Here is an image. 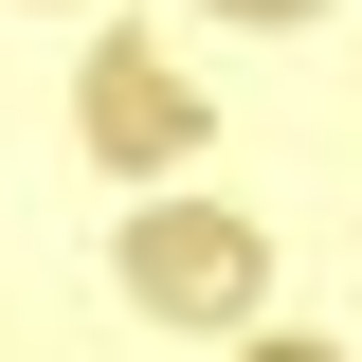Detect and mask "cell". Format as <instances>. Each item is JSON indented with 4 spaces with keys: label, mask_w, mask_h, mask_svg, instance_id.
Returning <instances> with one entry per match:
<instances>
[{
    "label": "cell",
    "mask_w": 362,
    "mask_h": 362,
    "mask_svg": "<svg viewBox=\"0 0 362 362\" xmlns=\"http://www.w3.org/2000/svg\"><path fill=\"white\" fill-rule=\"evenodd\" d=\"M73 145L109 181H163L181 145H199V73H181L163 37H90V90H73Z\"/></svg>",
    "instance_id": "obj_2"
},
{
    "label": "cell",
    "mask_w": 362,
    "mask_h": 362,
    "mask_svg": "<svg viewBox=\"0 0 362 362\" xmlns=\"http://www.w3.org/2000/svg\"><path fill=\"white\" fill-rule=\"evenodd\" d=\"M199 18H326V0H199Z\"/></svg>",
    "instance_id": "obj_4"
},
{
    "label": "cell",
    "mask_w": 362,
    "mask_h": 362,
    "mask_svg": "<svg viewBox=\"0 0 362 362\" xmlns=\"http://www.w3.org/2000/svg\"><path fill=\"white\" fill-rule=\"evenodd\" d=\"M235 362H344V344H308V326H272V344H235Z\"/></svg>",
    "instance_id": "obj_3"
},
{
    "label": "cell",
    "mask_w": 362,
    "mask_h": 362,
    "mask_svg": "<svg viewBox=\"0 0 362 362\" xmlns=\"http://www.w3.org/2000/svg\"><path fill=\"white\" fill-rule=\"evenodd\" d=\"M109 272H127L145 326H254V308H272V235L235 218V199H181V181L109 235Z\"/></svg>",
    "instance_id": "obj_1"
}]
</instances>
